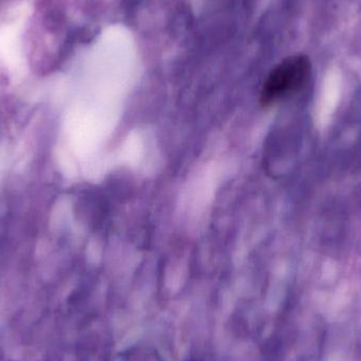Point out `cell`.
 <instances>
[{
  "instance_id": "1",
  "label": "cell",
  "mask_w": 361,
  "mask_h": 361,
  "mask_svg": "<svg viewBox=\"0 0 361 361\" xmlns=\"http://www.w3.org/2000/svg\"><path fill=\"white\" fill-rule=\"evenodd\" d=\"M311 61L305 55L299 54L278 63L267 75L262 91L260 102L263 107H271L279 103L286 97H292L309 82L311 75Z\"/></svg>"
}]
</instances>
